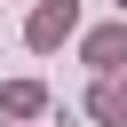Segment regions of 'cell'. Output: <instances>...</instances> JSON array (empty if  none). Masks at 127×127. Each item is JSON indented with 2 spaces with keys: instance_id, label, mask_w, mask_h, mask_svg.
<instances>
[{
  "instance_id": "2",
  "label": "cell",
  "mask_w": 127,
  "mask_h": 127,
  "mask_svg": "<svg viewBox=\"0 0 127 127\" xmlns=\"http://www.w3.org/2000/svg\"><path fill=\"white\" fill-rule=\"evenodd\" d=\"M79 56L95 64V79H119V71H127V16H119V24H95V32L79 40Z\"/></svg>"
},
{
  "instance_id": "4",
  "label": "cell",
  "mask_w": 127,
  "mask_h": 127,
  "mask_svg": "<svg viewBox=\"0 0 127 127\" xmlns=\"http://www.w3.org/2000/svg\"><path fill=\"white\" fill-rule=\"evenodd\" d=\"M0 111H8V119H40V111H48V87H40V79H8V87H0Z\"/></svg>"
},
{
  "instance_id": "3",
  "label": "cell",
  "mask_w": 127,
  "mask_h": 127,
  "mask_svg": "<svg viewBox=\"0 0 127 127\" xmlns=\"http://www.w3.org/2000/svg\"><path fill=\"white\" fill-rule=\"evenodd\" d=\"M87 119L127 127V79H95V87H87Z\"/></svg>"
},
{
  "instance_id": "5",
  "label": "cell",
  "mask_w": 127,
  "mask_h": 127,
  "mask_svg": "<svg viewBox=\"0 0 127 127\" xmlns=\"http://www.w3.org/2000/svg\"><path fill=\"white\" fill-rule=\"evenodd\" d=\"M119 16H127V0H119Z\"/></svg>"
},
{
  "instance_id": "1",
  "label": "cell",
  "mask_w": 127,
  "mask_h": 127,
  "mask_svg": "<svg viewBox=\"0 0 127 127\" xmlns=\"http://www.w3.org/2000/svg\"><path fill=\"white\" fill-rule=\"evenodd\" d=\"M71 32H79V0H40V8L24 16V40H32L40 56H48V48H64Z\"/></svg>"
}]
</instances>
